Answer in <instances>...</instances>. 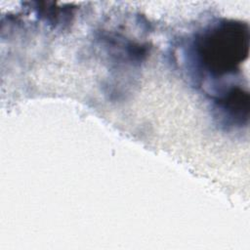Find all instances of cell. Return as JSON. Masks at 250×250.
I'll list each match as a JSON object with an SVG mask.
<instances>
[{
    "label": "cell",
    "instance_id": "cell-1",
    "mask_svg": "<svg viewBox=\"0 0 250 250\" xmlns=\"http://www.w3.org/2000/svg\"><path fill=\"white\" fill-rule=\"evenodd\" d=\"M249 28L246 23L224 21L209 27L194 42L200 66L214 77L234 72L249 53Z\"/></svg>",
    "mask_w": 250,
    "mask_h": 250
},
{
    "label": "cell",
    "instance_id": "cell-2",
    "mask_svg": "<svg viewBox=\"0 0 250 250\" xmlns=\"http://www.w3.org/2000/svg\"><path fill=\"white\" fill-rule=\"evenodd\" d=\"M219 115L227 125L241 126L248 122L249 94L247 91L232 87L217 99Z\"/></svg>",
    "mask_w": 250,
    "mask_h": 250
}]
</instances>
